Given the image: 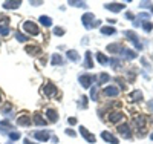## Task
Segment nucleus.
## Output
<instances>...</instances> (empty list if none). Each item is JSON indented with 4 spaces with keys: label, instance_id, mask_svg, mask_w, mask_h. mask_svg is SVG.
Here are the masks:
<instances>
[{
    "label": "nucleus",
    "instance_id": "obj_1",
    "mask_svg": "<svg viewBox=\"0 0 153 144\" xmlns=\"http://www.w3.org/2000/svg\"><path fill=\"white\" fill-rule=\"evenodd\" d=\"M22 28H23V31L26 32L28 35H32V37H37L38 34H40V28L37 26V23H34V22H31V20H26L23 25H22Z\"/></svg>",
    "mask_w": 153,
    "mask_h": 144
},
{
    "label": "nucleus",
    "instance_id": "obj_2",
    "mask_svg": "<svg viewBox=\"0 0 153 144\" xmlns=\"http://www.w3.org/2000/svg\"><path fill=\"white\" fill-rule=\"evenodd\" d=\"M97 75H92V74H83L80 75V84L84 87V89H89V87H92V84L97 81Z\"/></svg>",
    "mask_w": 153,
    "mask_h": 144
},
{
    "label": "nucleus",
    "instance_id": "obj_3",
    "mask_svg": "<svg viewBox=\"0 0 153 144\" xmlns=\"http://www.w3.org/2000/svg\"><path fill=\"white\" fill-rule=\"evenodd\" d=\"M94 19H95V16L92 14V12H87V14H84L81 17V22H83V25L86 26L87 29H91V28H95V26H98L101 23L100 20H95L94 22Z\"/></svg>",
    "mask_w": 153,
    "mask_h": 144
},
{
    "label": "nucleus",
    "instance_id": "obj_4",
    "mask_svg": "<svg viewBox=\"0 0 153 144\" xmlns=\"http://www.w3.org/2000/svg\"><path fill=\"white\" fill-rule=\"evenodd\" d=\"M57 92H58L57 86H55L54 83H51V81H48V83L42 87V94L46 95V97H49V98H51V97H55Z\"/></svg>",
    "mask_w": 153,
    "mask_h": 144
},
{
    "label": "nucleus",
    "instance_id": "obj_5",
    "mask_svg": "<svg viewBox=\"0 0 153 144\" xmlns=\"http://www.w3.org/2000/svg\"><path fill=\"white\" fill-rule=\"evenodd\" d=\"M124 118H126V116H124V113H123L121 110H112V112L109 113V121H110L112 124H120Z\"/></svg>",
    "mask_w": 153,
    "mask_h": 144
},
{
    "label": "nucleus",
    "instance_id": "obj_6",
    "mask_svg": "<svg viewBox=\"0 0 153 144\" xmlns=\"http://www.w3.org/2000/svg\"><path fill=\"white\" fill-rule=\"evenodd\" d=\"M117 130L118 132L126 138V140H129V138H132V130H130V126H129V123H123V124H120L118 127H117Z\"/></svg>",
    "mask_w": 153,
    "mask_h": 144
},
{
    "label": "nucleus",
    "instance_id": "obj_7",
    "mask_svg": "<svg viewBox=\"0 0 153 144\" xmlns=\"http://www.w3.org/2000/svg\"><path fill=\"white\" fill-rule=\"evenodd\" d=\"M80 134L84 137V140H86L89 144H95V143H97V140H95V135H92V134L89 132V130H87L84 126H80Z\"/></svg>",
    "mask_w": 153,
    "mask_h": 144
},
{
    "label": "nucleus",
    "instance_id": "obj_8",
    "mask_svg": "<svg viewBox=\"0 0 153 144\" xmlns=\"http://www.w3.org/2000/svg\"><path fill=\"white\" fill-rule=\"evenodd\" d=\"M103 94H104V97L113 98V97H118L120 89H118L117 86H106V87L103 89Z\"/></svg>",
    "mask_w": 153,
    "mask_h": 144
},
{
    "label": "nucleus",
    "instance_id": "obj_9",
    "mask_svg": "<svg viewBox=\"0 0 153 144\" xmlns=\"http://www.w3.org/2000/svg\"><path fill=\"white\" fill-rule=\"evenodd\" d=\"M126 37L129 38V40H130L138 49H143V45L139 43V38H138V35H136L135 31H126Z\"/></svg>",
    "mask_w": 153,
    "mask_h": 144
},
{
    "label": "nucleus",
    "instance_id": "obj_10",
    "mask_svg": "<svg viewBox=\"0 0 153 144\" xmlns=\"http://www.w3.org/2000/svg\"><path fill=\"white\" fill-rule=\"evenodd\" d=\"M101 138H103L104 141H107L109 144H118V138L115 137L112 132H109V130H104V132H101Z\"/></svg>",
    "mask_w": 153,
    "mask_h": 144
},
{
    "label": "nucleus",
    "instance_id": "obj_11",
    "mask_svg": "<svg viewBox=\"0 0 153 144\" xmlns=\"http://www.w3.org/2000/svg\"><path fill=\"white\" fill-rule=\"evenodd\" d=\"M17 124H19V126H22V127H28V126H31V124H32V118H31L29 115L23 113V115H20L19 118H17Z\"/></svg>",
    "mask_w": 153,
    "mask_h": 144
},
{
    "label": "nucleus",
    "instance_id": "obj_12",
    "mask_svg": "<svg viewBox=\"0 0 153 144\" xmlns=\"http://www.w3.org/2000/svg\"><path fill=\"white\" fill-rule=\"evenodd\" d=\"M45 115L48 116V121H49V123H57V121H58V112H57L55 109H52V107L46 109Z\"/></svg>",
    "mask_w": 153,
    "mask_h": 144
},
{
    "label": "nucleus",
    "instance_id": "obj_13",
    "mask_svg": "<svg viewBox=\"0 0 153 144\" xmlns=\"http://www.w3.org/2000/svg\"><path fill=\"white\" fill-rule=\"evenodd\" d=\"M107 52H110V54L113 55H120L121 52H124V48L118 43H113V45H107Z\"/></svg>",
    "mask_w": 153,
    "mask_h": 144
},
{
    "label": "nucleus",
    "instance_id": "obj_14",
    "mask_svg": "<svg viewBox=\"0 0 153 144\" xmlns=\"http://www.w3.org/2000/svg\"><path fill=\"white\" fill-rule=\"evenodd\" d=\"M104 8L107 11H112V12H120V11H123L126 8V5L124 3H106Z\"/></svg>",
    "mask_w": 153,
    "mask_h": 144
},
{
    "label": "nucleus",
    "instance_id": "obj_15",
    "mask_svg": "<svg viewBox=\"0 0 153 144\" xmlns=\"http://www.w3.org/2000/svg\"><path fill=\"white\" fill-rule=\"evenodd\" d=\"M32 137L38 141H48L49 140V132L48 130H37V132L32 134Z\"/></svg>",
    "mask_w": 153,
    "mask_h": 144
},
{
    "label": "nucleus",
    "instance_id": "obj_16",
    "mask_svg": "<svg viewBox=\"0 0 153 144\" xmlns=\"http://www.w3.org/2000/svg\"><path fill=\"white\" fill-rule=\"evenodd\" d=\"M83 68H84V69H92V68H94V60H92V54H91V51H87V52H86Z\"/></svg>",
    "mask_w": 153,
    "mask_h": 144
},
{
    "label": "nucleus",
    "instance_id": "obj_17",
    "mask_svg": "<svg viewBox=\"0 0 153 144\" xmlns=\"http://www.w3.org/2000/svg\"><path fill=\"white\" fill-rule=\"evenodd\" d=\"M143 92L141 90H133V92H130V95H129V100L132 101V103H139V101H143Z\"/></svg>",
    "mask_w": 153,
    "mask_h": 144
},
{
    "label": "nucleus",
    "instance_id": "obj_18",
    "mask_svg": "<svg viewBox=\"0 0 153 144\" xmlns=\"http://www.w3.org/2000/svg\"><path fill=\"white\" fill-rule=\"evenodd\" d=\"M25 49H26L28 54H31V55H34V57L42 55V49H40V46H34V45H31V46H26Z\"/></svg>",
    "mask_w": 153,
    "mask_h": 144
},
{
    "label": "nucleus",
    "instance_id": "obj_19",
    "mask_svg": "<svg viewBox=\"0 0 153 144\" xmlns=\"http://www.w3.org/2000/svg\"><path fill=\"white\" fill-rule=\"evenodd\" d=\"M32 123L37 124V126H45V124L48 123V120L43 118V115H40V113H34V116H32Z\"/></svg>",
    "mask_w": 153,
    "mask_h": 144
},
{
    "label": "nucleus",
    "instance_id": "obj_20",
    "mask_svg": "<svg viewBox=\"0 0 153 144\" xmlns=\"http://www.w3.org/2000/svg\"><path fill=\"white\" fill-rule=\"evenodd\" d=\"M51 63L54 64V66H61V64H65V58H63L60 54H54L51 57Z\"/></svg>",
    "mask_w": 153,
    "mask_h": 144
},
{
    "label": "nucleus",
    "instance_id": "obj_21",
    "mask_svg": "<svg viewBox=\"0 0 153 144\" xmlns=\"http://www.w3.org/2000/svg\"><path fill=\"white\" fill-rule=\"evenodd\" d=\"M22 5L20 0H14V2H3V8L5 9H17Z\"/></svg>",
    "mask_w": 153,
    "mask_h": 144
},
{
    "label": "nucleus",
    "instance_id": "obj_22",
    "mask_svg": "<svg viewBox=\"0 0 153 144\" xmlns=\"http://www.w3.org/2000/svg\"><path fill=\"white\" fill-rule=\"evenodd\" d=\"M115 32H117V29H115L113 26H103V28H101V34L103 35H113Z\"/></svg>",
    "mask_w": 153,
    "mask_h": 144
},
{
    "label": "nucleus",
    "instance_id": "obj_23",
    "mask_svg": "<svg viewBox=\"0 0 153 144\" xmlns=\"http://www.w3.org/2000/svg\"><path fill=\"white\" fill-rule=\"evenodd\" d=\"M97 60H98V63L101 64V66H104V64L109 63V58L103 54V52H97Z\"/></svg>",
    "mask_w": 153,
    "mask_h": 144
},
{
    "label": "nucleus",
    "instance_id": "obj_24",
    "mask_svg": "<svg viewBox=\"0 0 153 144\" xmlns=\"http://www.w3.org/2000/svg\"><path fill=\"white\" fill-rule=\"evenodd\" d=\"M66 55H68V58H69V60H72V61H78V60H80V57H78V52H76L75 49L68 51V52H66Z\"/></svg>",
    "mask_w": 153,
    "mask_h": 144
},
{
    "label": "nucleus",
    "instance_id": "obj_25",
    "mask_svg": "<svg viewBox=\"0 0 153 144\" xmlns=\"http://www.w3.org/2000/svg\"><path fill=\"white\" fill-rule=\"evenodd\" d=\"M40 23H42L43 28H49V26H52V20H51V17H48V16H42L40 17Z\"/></svg>",
    "mask_w": 153,
    "mask_h": 144
},
{
    "label": "nucleus",
    "instance_id": "obj_26",
    "mask_svg": "<svg viewBox=\"0 0 153 144\" xmlns=\"http://www.w3.org/2000/svg\"><path fill=\"white\" fill-rule=\"evenodd\" d=\"M16 38H17L19 42H22V43H26V42L29 40V35H25L22 31H17V32H16Z\"/></svg>",
    "mask_w": 153,
    "mask_h": 144
},
{
    "label": "nucleus",
    "instance_id": "obj_27",
    "mask_svg": "<svg viewBox=\"0 0 153 144\" xmlns=\"http://www.w3.org/2000/svg\"><path fill=\"white\" fill-rule=\"evenodd\" d=\"M123 54H126V58H127V60H135V58H136V52L132 51V49H124Z\"/></svg>",
    "mask_w": 153,
    "mask_h": 144
},
{
    "label": "nucleus",
    "instance_id": "obj_28",
    "mask_svg": "<svg viewBox=\"0 0 153 144\" xmlns=\"http://www.w3.org/2000/svg\"><path fill=\"white\" fill-rule=\"evenodd\" d=\"M98 78H100L98 83H100V84H103V83H107V81L110 80V75L106 74V72H103V74H100V75H98Z\"/></svg>",
    "mask_w": 153,
    "mask_h": 144
},
{
    "label": "nucleus",
    "instance_id": "obj_29",
    "mask_svg": "<svg viewBox=\"0 0 153 144\" xmlns=\"http://www.w3.org/2000/svg\"><path fill=\"white\" fill-rule=\"evenodd\" d=\"M110 64H112L113 69H121V60L117 58V57H113V58L110 60Z\"/></svg>",
    "mask_w": 153,
    "mask_h": 144
},
{
    "label": "nucleus",
    "instance_id": "obj_30",
    "mask_svg": "<svg viewBox=\"0 0 153 144\" xmlns=\"http://www.w3.org/2000/svg\"><path fill=\"white\" fill-rule=\"evenodd\" d=\"M141 26H143V29L147 31V32H150V31L153 29V23H150V22H143Z\"/></svg>",
    "mask_w": 153,
    "mask_h": 144
},
{
    "label": "nucleus",
    "instance_id": "obj_31",
    "mask_svg": "<svg viewBox=\"0 0 153 144\" xmlns=\"http://www.w3.org/2000/svg\"><path fill=\"white\" fill-rule=\"evenodd\" d=\"M91 98L94 101H98V89L95 86H92V89H91Z\"/></svg>",
    "mask_w": 153,
    "mask_h": 144
},
{
    "label": "nucleus",
    "instance_id": "obj_32",
    "mask_svg": "<svg viewBox=\"0 0 153 144\" xmlns=\"http://www.w3.org/2000/svg\"><path fill=\"white\" fill-rule=\"evenodd\" d=\"M54 35L63 37V35H65V29H63L61 26H55V28H54Z\"/></svg>",
    "mask_w": 153,
    "mask_h": 144
},
{
    "label": "nucleus",
    "instance_id": "obj_33",
    "mask_svg": "<svg viewBox=\"0 0 153 144\" xmlns=\"http://www.w3.org/2000/svg\"><path fill=\"white\" fill-rule=\"evenodd\" d=\"M115 81H117V83L120 84V87H121L123 90H126V83H124V78H121V77H117V78H115Z\"/></svg>",
    "mask_w": 153,
    "mask_h": 144
},
{
    "label": "nucleus",
    "instance_id": "obj_34",
    "mask_svg": "<svg viewBox=\"0 0 153 144\" xmlns=\"http://www.w3.org/2000/svg\"><path fill=\"white\" fill-rule=\"evenodd\" d=\"M9 34V28L5 25H0V35H8Z\"/></svg>",
    "mask_w": 153,
    "mask_h": 144
},
{
    "label": "nucleus",
    "instance_id": "obj_35",
    "mask_svg": "<svg viewBox=\"0 0 153 144\" xmlns=\"http://www.w3.org/2000/svg\"><path fill=\"white\" fill-rule=\"evenodd\" d=\"M8 23H9V17H8V16H3V14H0V25L8 26Z\"/></svg>",
    "mask_w": 153,
    "mask_h": 144
},
{
    "label": "nucleus",
    "instance_id": "obj_36",
    "mask_svg": "<svg viewBox=\"0 0 153 144\" xmlns=\"http://www.w3.org/2000/svg\"><path fill=\"white\" fill-rule=\"evenodd\" d=\"M80 109H87V98L84 95H81V104H78Z\"/></svg>",
    "mask_w": 153,
    "mask_h": 144
},
{
    "label": "nucleus",
    "instance_id": "obj_37",
    "mask_svg": "<svg viewBox=\"0 0 153 144\" xmlns=\"http://www.w3.org/2000/svg\"><path fill=\"white\" fill-rule=\"evenodd\" d=\"M20 132H9V138L12 140V141H17V140H20Z\"/></svg>",
    "mask_w": 153,
    "mask_h": 144
},
{
    "label": "nucleus",
    "instance_id": "obj_38",
    "mask_svg": "<svg viewBox=\"0 0 153 144\" xmlns=\"http://www.w3.org/2000/svg\"><path fill=\"white\" fill-rule=\"evenodd\" d=\"M2 112H3V113H6V115H8V113H11V112H12V106H11L9 103H6V106H3V107H2Z\"/></svg>",
    "mask_w": 153,
    "mask_h": 144
},
{
    "label": "nucleus",
    "instance_id": "obj_39",
    "mask_svg": "<svg viewBox=\"0 0 153 144\" xmlns=\"http://www.w3.org/2000/svg\"><path fill=\"white\" fill-rule=\"evenodd\" d=\"M69 5H75L76 8H86V3L84 2H72V0H71Z\"/></svg>",
    "mask_w": 153,
    "mask_h": 144
},
{
    "label": "nucleus",
    "instance_id": "obj_40",
    "mask_svg": "<svg viewBox=\"0 0 153 144\" xmlns=\"http://www.w3.org/2000/svg\"><path fill=\"white\" fill-rule=\"evenodd\" d=\"M65 134H66V135H69V137H76V134L74 132L72 129H66V130H65Z\"/></svg>",
    "mask_w": 153,
    "mask_h": 144
},
{
    "label": "nucleus",
    "instance_id": "obj_41",
    "mask_svg": "<svg viewBox=\"0 0 153 144\" xmlns=\"http://www.w3.org/2000/svg\"><path fill=\"white\" fill-rule=\"evenodd\" d=\"M133 17H135L133 12H126V19H127V20H135Z\"/></svg>",
    "mask_w": 153,
    "mask_h": 144
},
{
    "label": "nucleus",
    "instance_id": "obj_42",
    "mask_svg": "<svg viewBox=\"0 0 153 144\" xmlns=\"http://www.w3.org/2000/svg\"><path fill=\"white\" fill-rule=\"evenodd\" d=\"M68 123L71 126H74V124H76V118H74V116H72V118H68Z\"/></svg>",
    "mask_w": 153,
    "mask_h": 144
},
{
    "label": "nucleus",
    "instance_id": "obj_43",
    "mask_svg": "<svg viewBox=\"0 0 153 144\" xmlns=\"http://www.w3.org/2000/svg\"><path fill=\"white\" fill-rule=\"evenodd\" d=\"M147 107H149V110H152V112H153V100H149V103H147Z\"/></svg>",
    "mask_w": 153,
    "mask_h": 144
},
{
    "label": "nucleus",
    "instance_id": "obj_44",
    "mask_svg": "<svg viewBox=\"0 0 153 144\" xmlns=\"http://www.w3.org/2000/svg\"><path fill=\"white\" fill-rule=\"evenodd\" d=\"M29 3H31V5H42L43 2H29Z\"/></svg>",
    "mask_w": 153,
    "mask_h": 144
},
{
    "label": "nucleus",
    "instance_id": "obj_45",
    "mask_svg": "<svg viewBox=\"0 0 153 144\" xmlns=\"http://www.w3.org/2000/svg\"><path fill=\"white\" fill-rule=\"evenodd\" d=\"M40 63H42V64H45V63H46V58H45V57H42V58H40Z\"/></svg>",
    "mask_w": 153,
    "mask_h": 144
},
{
    "label": "nucleus",
    "instance_id": "obj_46",
    "mask_svg": "<svg viewBox=\"0 0 153 144\" xmlns=\"http://www.w3.org/2000/svg\"><path fill=\"white\" fill-rule=\"evenodd\" d=\"M25 144H34V143H31L29 140H25Z\"/></svg>",
    "mask_w": 153,
    "mask_h": 144
},
{
    "label": "nucleus",
    "instance_id": "obj_47",
    "mask_svg": "<svg viewBox=\"0 0 153 144\" xmlns=\"http://www.w3.org/2000/svg\"><path fill=\"white\" fill-rule=\"evenodd\" d=\"M2 100H3V97H2V92H0V103H2Z\"/></svg>",
    "mask_w": 153,
    "mask_h": 144
},
{
    "label": "nucleus",
    "instance_id": "obj_48",
    "mask_svg": "<svg viewBox=\"0 0 153 144\" xmlns=\"http://www.w3.org/2000/svg\"><path fill=\"white\" fill-rule=\"evenodd\" d=\"M150 138H152V141H153V132H152V134H150Z\"/></svg>",
    "mask_w": 153,
    "mask_h": 144
}]
</instances>
